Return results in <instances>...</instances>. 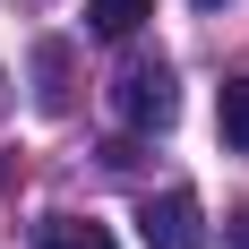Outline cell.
<instances>
[{
	"label": "cell",
	"mask_w": 249,
	"mask_h": 249,
	"mask_svg": "<svg viewBox=\"0 0 249 249\" xmlns=\"http://www.w3.org/2000/svg\"><path fill=\"white\" fill-rule=\"evenodd\" d=\"M146 18H155V0H86V26H95L103 43H121V35H138Z\"/></svg>",
	"instance_id": "4"
},
{
	"label": "cell",
	"mask_w": 249,
	"mask_h": 249,
	"mask_svg": "<svg viewBox=\"0 0 249 249\" xmlns=\"http://www.w3.org/2000/svg\"><path fill=\"white\" fill-rule=\"evenodd\" d=\"M215 121H224V146H232V155H249V77H224Z\"/></svg>",
	"instance_id": "5"
},
{
	"label": "cell",
	"mask_w": 249,
	"mask_h": 249,
	"mask_svg": "<svg viewBox=\"0 0 249 249\" xmlns=\"http://www.w3.org/2000/svg\"><path fill=\"white\" fill-rule=\"evenodd\" d=\"M138 232H146V249H198L206 241V215H198L189 189H163V198L138 206Z\"/></svg>",
	"instance_id": "2"
},
{
	"label": "cell",
	"mask_w": 249,
	"mask_h": 249,
	"mask_svg": "<svg viewBox=\"0 0 249 249\" xmlns=\"http://www.w3.org/2000/svg\"><path fill=\"white\" fill-rule=\"evenodd\" d=\"M198 9H224V0H198Z\"/></svg>",
	"instance_id": "8"
},
{
	"label": "cell",
	"mask_w": 249,
	"mask_h": 249,
	"mask_svg": "<svg viewBox=\"0 0 249 249\" xmlns=\"http://www.w3.org/2000/svg\"><path fill=\"white\" fill-rule=\"evenodd\" d=\"M112 112H121L129 129H172V112H180L172 69H163V60H129L121 86H112Z\"/></svg>",
	"instance_id": "1"
},
{
	"label": "cell",
	"mask_w": 249,
	"mask_h": 249,
	"mask_svg": "<svg viewBox=\"0 0 249 249\" xmlns=\"http://www.w3.org/2000/svg\"><path fill=\"white\" fill-rule=\"evenodd\" d=\"M35 69H43V112H69V86H60V77H69V52L52 43L43 60H35Z\"/></svg>",
	"instance_id": "6"
},
{
	"label": "cell",
	"mask_w": 249,
	"mask_h": 249,
	"mask_svg": "<svg viewBox=\"0 0 249 249\" xmlns=\"http://www.w3.org/2000/svg\"><path fill=\"white\" fill-rule=\"evenodd\" d=\"M35 249H121L103 224H86V215H43L35 224Z\"/></svg>",
	"instance_id": "3"
},
{
	"label": "cell",
	"mask_w": 249,
	"mask_h": 249,
	"mask_svg": "<svg viewBox=\"0 0 249 249\" xmlns=\"http://www.w3.org/2000/svg\"><path fill=\"white\" fill-rule=\"evenodd\" d=\"M224 241H232V249H249V215H232V224H224Z\"/></svg>",
	"instance_id": "7"
}]
</instances>
